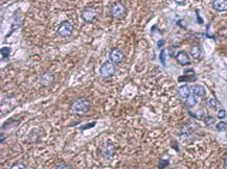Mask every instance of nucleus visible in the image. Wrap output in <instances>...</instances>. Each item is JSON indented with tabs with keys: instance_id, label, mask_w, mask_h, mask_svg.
<instances>
[{
	"instance_id": "20",
	"label": "nucleus",
	"mask_w": 227,
	"mask_h": 169,
	"mask_svg": "<svg viewBox=\"0 0 227 169\" xmlns=\"http://www.w3.org/2000/svg\"><path fill=\"white\" fill-rule=\"evenodd\" d=\"M55 169H72L70 165L68 164H65V163H62V164H59V165L55 166Z\"/></svg>"
},
{
	"instance_id": "16",
	"label": "nucleus",
	"mask_w": 227,
	"mask_h": 169,
	"mask_svg": "<svg viewBox=\"0 0 227 169\" xmlns=\"http://www.w3.org/2000/svg\"><path fill=\"white\" fill-rule=\"evenodd\" d=\"M216 129L217 131H219V132H223V131H226L227 129V123H225V122H219V123H217V125H216Z\"/></svg>"
},
{
	"instance_id": "27",
	"label": "nucleus",
	"mask_w": 227,
	"mask_h": 169,
	"mask_svg": "<svg viewBox=\"0 0 227 169\" xmlns=\"http://www.w3.org/2000/svg\"><path fill=\"white\" fill-rule=\"evenodd\" d=\"M93 125H95V123H91V124H87V125H85V127H83V129H88V127H92Z\"/></svg>"
},
{
	"instance_id": "15",
	"label": "nucleus",
	"mask_w": 227,
	"mask_h": 169,
	"mask_svg": "<svg viewBox=\"0 0 227 169\" xmlns=\"http://www.w3.org/2000/svg\"><path fill=\"white\" fill-rule=\"evenodd\" d=\"M9 53H11V48L3 47L1 49V59L3 60V61H8L9 57Z\"/></svg>"
},
{
	"instance_id": "25",
	"label": "nucleus",
	"mask_w": 227,
	"mask_h": 169,
	"mask_svg": "<svg viewBox=\"0 0 227 169\" xmlns=\"http://www.w3.org/2000/svg\"><path fill=\"white\" fill-rule=\"evenodd\" d=\"M174 1H175L177 4H184L186 0H174Z\"/></svg>"
},
{
	"instance_id": "22",
	"label": "nucleus",
	"mask_w": 227,
	"mask_h": 169,
	"mask_svg": "<svg viewBox=\"0 0 227 169\" xmlns=\"http://www.w3.org/2000/svg\"><path fill=\"white\" fill-rule=\"evenodd\" d=\"M196 80V77H185V75L184 76H181V77H179V81H195Z\"/></svg>"
},
{
	"instance_id": "28",
	"label": "nucleus",
	"mask_w": 227,
	"mask_h": 169,
	"mask_svg": "<svg viewBox=\"0 0 227 169\" xmlns=\"http://www.w3.org/2000/svg\"><path fill=\"white\" fill-rule=\"evenodd\" d=\"M224 165L227 167V153L225 154V157H224Z\"/></svg>"
},
{
	"instance_id": "10",
	"label": "nucleus",
	"mask_w": 227,
	"mask_h": 169,
	"mask_svg": "<svg viewBox=\"0 0 227 169\" xmlns=\"http://www.w3.org/2000/svg\"><path fill=\"white\" fill-rule=\"evenodd\" d=\"M212 8L217 12H227V0H214Z\"/></svg>"
},
{
	"instance_id": "11",
	"label": "nucleus",
	"mask_w": 227,
	"mask_h": 169,
	"mask_svg": "<svg viewBox=\"0 0 227 169\" xmlns=\"http://www.w3.org/2000/svg\"><path fill=\"white\" fill-rule=\"evenodd\" d=\"M178 93H179V96L181 98H182L183 100H185L186 98L188 97V96L192 94V89L189 88V87L187 86V84H183V86H181L179 88V90H178Z\"/></svg>"
},
{
	"instance_id": "3",
	"label": "nucleus",
	"mask_w": 227,
	"mask_h": 169,
	"mask_svg": "<svg viewBox=\"0 0 227 169\" xmlns=\"http://www.w3.org/2000/svg\"><path fill=\"white\" fill-rule=\"evenodd\" d=\"M100 73H101V76L104 77V78L112 77L116 73V65L111 61H106L105 63H103L102 66H101Z\"/></svg>"
},
{
	"instance_id": "6",
	"label": "nucleus",
	"mask_w": 227,
	"mask_h": 169,
	"mask_svg": "<svg viewBox=\"0 0 227 169\" xmlns=\"http://www.w3.org/2000/svg\"><path fill=\"white\" fill-rule=\"evenodd\" d=\"M125 60V53L119 48H113L109 53V61L114 63L115 65L120 64Z\"/></svg>"
},
{
	"instance_id": "26",
	"label": "nucleus",
	"mask_w": 227,
	"mask_h": 169,
	"mask_svg": "<svg viewBox=\"0 0 227 169\" xmlns=\"http://www.w3.org/2000/svg\"><path fill=\"white\" fill-rule=\"evenodd\" d=\"M163 44H164V40H159V41H158V44H157V46L160 48Z\"/></svg>"
},
{
	"instance_id": "21",
	"label": "nucleus",
	"mask_w": 227,
	"mask_h": 169,
	"mask_svg": "<svg viewBox=\"0 0 227 169\" xmlns=\"http://www.w3.org/2000/svg\"><path fill=\"white\" fill-rule=\"evenodd\" d=\"M214 123V119L212 117H210V116H208V117H205V124L208 125V126H210V125H212Z\"/></svg>"
},
{
	"instance_id": "9",
	"label": "nucleus",
	"mask_w": 227,
	"mask_h": 169,
	"mask_svg": "<svg viewBox=\"0 0 227 169\" xmlns=\"http://www.w3.org/2000/svg\"><path fill=\"white\" fill-rule=\"evenodd\" d=\"M176 60H177L178 64H180L181 66H187V65L190 64L189 56H188V54L184 51L178 52V54L176 55Z\"/></svg>"
},
{
	"instance_id": "24",
	"label": "nucleus",
	"mask_w": 227,
	"mask_h": 169,
	"mask_svg": "<svg viewBox=\"0 0 227 169\" xmlns=\"http://www.w3.org/2000/svg\"><path fill=\"white\" fill-rule=\"evenodd\" d=\"M160 61H161V64H162L163 66H165V52H164V50H161Z\"/></svg>"
},
{
	"instance_id": "23",
	"label": "nucleus",
	"mask_w": 227,
	"mask_h": 169,
	"mask_svg": "<svg viewBox=\"0 0 227 169\" xmlns=\"http://www.w3.org/2000/svg\"><path fill=\"white\" fill-rule=\"evenodd\" d=\"M225 117H226L225 110H219V112H218V118L219 119H224Z\"/></svg>"
},
{
	"instance_id": "14",
	"label": "nucleus",
	"mask_w": 227,
	"mask_h": 169,
	"mask_svg": "<svg viewBox=\"0 0 227 169\" xmlns=\"http://www.w3.org/2000/svg\"><path fill=\"white\" fill-rule=\"evenodd\" d=\"M184 103H185V105H186L187 108H193V107H195V105H197V97L194 95V94H193V92L186 98V99L184 100Z\"/></svg>"
},
{
	"instance_id": "29",
	"label": "nucleus",
	"mask_w": 227,
	"mask_h": 169,
	"mask_svg": "<svg viewBox=\"0 0 227 169\" xmlns=\"http://www.w3.org/2000/svg\"><path fill=\"white\" fill-rule=\"evenodd\" d=\"M3 141H4V135L1 134V142H2V143H3Z\"/></svg>"
},
{
	"instance_id": "13",
	"label": "nucleus",
	"mask_w": 227,
	"mask_h": 169,
	"mask_svg": "<svg viewBox=\"0 0 227 169\" xmlns=\"http://www.w3.org/2000/svg\"><path fill=\"white\" fill-rule=\"evenodd\" d=\"M190 55L194 57L195 60H200L201 59V55H202V52H201V48L199 46H193L190 48V51H189Z\"/></svg>"
},
{
	"instance_id": "8",
	"label": "nucleus",
	"mask_w": 227,
	"mask_h": 169,
	"mask_svg": "<svg viewBox=\"0 0 227 169\" xmlns=\"http://www.w3.org/2000/svg\"><path fill=\"white\" fill-rule=\"evenodd\" d=\"M55 76L51 72H44L40 77V84L43 87H49L54 83Z\"/></svg>"
},
{
	"instance_id": "2",
	"label": "nucleus",
	"mask_w": 227,
	"mask_h": 169,
	"mask_svg": "<svg viewBox=\"0 0 227 169\" xmlns=\"http://www.w3.org/2000/svg\"><path fill=\"white\" fill-rule=\"evenodd\" d=\"M110 15L114 19H124L127 15V8L122 1H116L110 8Z\"/></svg>"
},
{
	"instance_id": "17",
	"label": "nucleus",
	"mask_w": 227,
	"mask_h": 169,
	"mask_svg": "<svg viewBox=\"0 0 227 169\" xmlns=\"http://www.w3.org/2000/svg\"><path fill=\"white\" fill-rule=\"evenodd\" d=\"M9 169H27V167H26L25 164H23V163H21V162H19V163H15Z\"/></svg>"
},
{
	"instance_id": "7",
	"label": "nucleus",
	"mask_w": 227,
	"mask_h": 169,
	"mask_svg": "<svg viewBox=\"0 0 227 169\" xmlns=\"http://www.w3.org/2000/svg\"><path fill=\"white\" fill-rule=\"evenodd\" d=\"M101 153L105 158H110L114 154V145L110 142H105L102 146H101Z\"/></svg>"
},
{
	"instance_id": "12",
	"label": "nucleus",
	"mask_w": 227,
	"mask_h": 169,
	"mask_svg": "<svg viewBox=\"0 0 227 169\" xmlns=\"http://www.w3.org/2000/svg\"><path fill=\"white\" fill-rule=\"evenodd\" d=\"M192 92L196 97H203L205 95V89L201 84H196L192 88Z\"/></svg>"
},
{
	"instance_id": "1",
	"label": "nucleus",
	"mask_w": 227,
	"mask_h": 169,
	"mask_svg": "<svg viewBox=\"0 0 227 169\" xmlns=\"http://www.w3.org/2000/svg\"><path fill=\"white\" fill-rule=\"evenodd\" d=\"M91 105L88 98L86 97H79L72 102L70 107V112L76 115H84L90 111Z\"/></svg>"
},
{
	"instance_id": "4",
	"label": "nucleus",
	"mask_w": 227,
	"mask_h": 169,
	"mask_svg": "<svg viewBox=\"0 0 227 169\" xmlns=\"http://www.w3.org/2000/svg\"><path fill=\"white\" fill-rule=\"evenodd\" d=\"M81 18L86 23H93L98 18V13L93 8H85L81 12Z\"/></svg>"
},
{
	"instance_id": "5",
	"label": "nucleus",
	"mask_w": 227,
	"mask_h": 169,
	"mask_svg": "<svg viewBox=\"0 0 227 169\" xmlns=\"http://www.w3.org/2000/svg\"><path fill=\"white\" fill-rule=\"evenodd\" d=\"M73 32V25L71 24V22H69L68 20H65L59 25L57 29V33L61 37L67 38V37H70Z\"/></svg>"
},
{
	"instance_id": "19",
	"label": "nucleus",
	"mask_w": 227,
	"mask_h": 169,
	"mask_svg": "<svg viewBox=\"0 0 227 169\" xmlns=\"http://www.w3.org/2000/svg\"><path fill=\"white\" fill-rule=\"evenodd\" d=\"M168 165V160H160V162H159V164H158V168L159 169H163V168H165Z\"/></svg>"
},
{
	"instance_id": "18",
	"label": "nucleus",
	"mask_w": 227,
	"mask_h": 169,
	"mask_svg": "<svg viewBox=\"0 0 227 169\" xmlns=\"http://www.w3.org/2000/svg\"><path fill=\"white\" fill-rule=\"evenodd\" d=\"M208 105H210L211 108H214V109H216V108L219 105V102H218V100L214 99V98H210V99L208 100Z\"/></svg>"
}]
</instances>
